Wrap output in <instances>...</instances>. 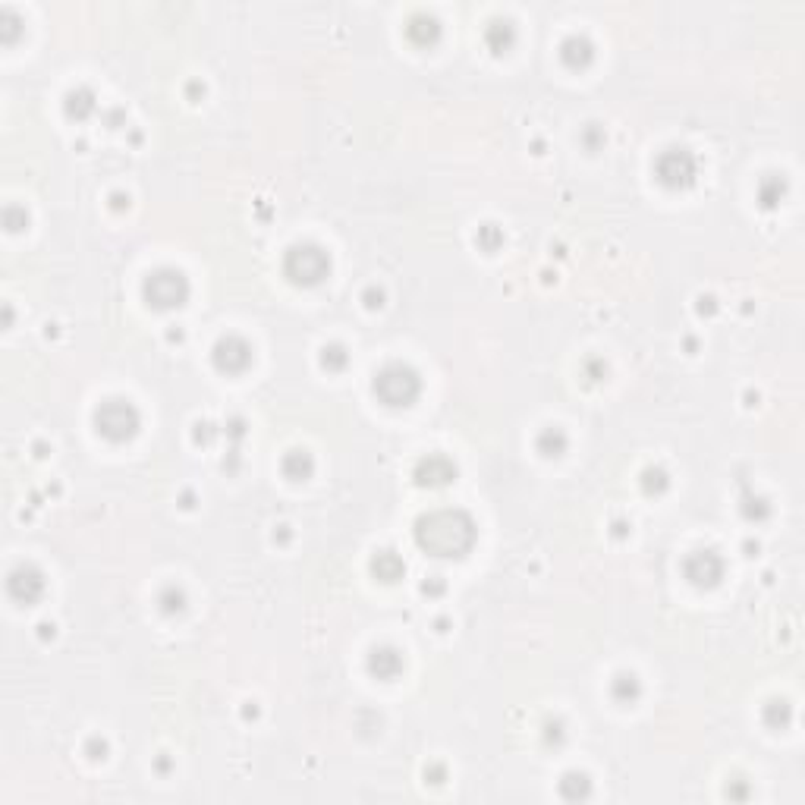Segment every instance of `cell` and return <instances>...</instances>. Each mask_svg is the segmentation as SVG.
Wrapping results in <instances>:
<instances>
[{
  "label": "cell",
  "mask_w": 805,
  "mask_h": 805,
  "mask_svg": "<svg viewBox=\"0 0 805 805\" xmlns=\"http://www.w3.org/2000/svg\"><path fill=\"white\" fill-rule=\"evenodd\" d=\"M186 293H189V287H186L183 274H177V271H158V274L145 284V296H148L151 302H155L158 309L183 306Z\"/></svg>",
  "instance_id": "5b68a950"
},
{
  "label": "cell",
  "mask_w": 805,
  "mask_h": 805,
  "mask_svg": "<svg viewBox=\"0 0 805 805\" xmlns=\"http://www.w3.org/2000/svg\"><path fill=\"white\" fill-rule=\"evenodd\" d=\"M95 425L98 431L104 434V438H111V441H123V438H133L136 428H139V416H136V409L123 403V400H111V403H104L98 412H95Z\"/></svg>",
  "instance_id": "3957f363"
},
{
  "label": "cell",
  "mask_w": 805,
  "mask_h": 805,
  "mask_svg": "<svg viewBox=\"0 0 805 805\" xmlns=\"http://www.w3.org/2000/svg\"><path fill=\"white\" fill-rule=\"evenodd\" d=\"M453 475H456V469H453L450 460H444V456H428V460L419 466V482L422 485H431V488L447 485Z\"/></svg>",
  "instance_id": "ba28073f"
},
{
  "label": "cell",
  "mask_w": 805,
  "mask_h": 805,
  "mask_svg": "<svg viewBox=\"0 0 805 805\" xmlns=\"http://www.w3.org/2000/svg\"><path fill=\"white\" fill-rule=\"evenodd\" d=\"M284 268L296 284H318V280L328 274L331 261L318 246H296V249H290Z\"/></svg>",
  "instance_id": "277c9868"
},
{
  "label": "cell",
  "mask_w": 805,
  "mask_h": 805,
  "mask_svg": "<svg viewBox=\"0 0 805 805\" xmlns=\"http://www.w3.org/2000/svg\"><path fill=\"white\" fill-rule=\"evenodd\" d=\"M7 589H10V595L13 598H19V601H35L38 595H41V589H45V579H41L35 570H29V567H19V570H13L10 573V579H7Z\"/></svg>",
  "instance_id": "52a82bcc"
},
{
  "label": "cell",
  "mask_w": 805,
  "mask_h": 805,
  "mask_svg": "<svg viewBox=\"0 0 805 805\" xmlns=\"http://www.w3.org/2000/svg\"><path fill=\"white\" fill-rule=\"evenodd\" d=\"M375 390H378V397L390 406H406L412 397L419 394V378L412 368L406 365H390L384 368V372L378 375L375 381Z\"/></svg>",
  "instance_id": "7a4b0ae2"
},
{
  "label": "cell",
  "mask_w": 805,
  "mask_h": 805,
  "mask_svg": "<svg viewBox=\"0 0 805 805\" xmlns=\"http://www.w3.org/2000/svg\"><path fill=\"white\" fill-rule=\"evenodd\" d=\"M249 359H252V350L243 340H233V337L221 340L214 350V362H217V368H224V372H243Z\"/></svg>",
  "instance_id": "8992f818"
},
{
  "label": "cell",
  "mask_w": 805,
  "mask_h": 805,
  "mask_svg": "<svg viewBox=\"0 0 805 805\" xmlns=\"http://www.w3.org/2000/svg\"><path fill=\"white\" fill-rule=\"evenodd\" d=\"M375 573H378L381 579H387V582H394V579L403 573V560H400V557H394L390 551H384V554L375 560Z\"/></svg>",
  "instance_id": "9c48e42d"
},
{
  "label": "cell",
  "mask_w": 805,
  "mask_h": 805,
  "mask_svg": "<svg viewBox=\"0 0 805 805\" xmlns=\"http://www.w3.org/2000/svg\"><path fill=\"white\" fill-rule=\"evenodd\" d=\"M416 538L434 557H463L475 541V526L460 510H438L419 519Z\"/></svg>",
  "instance_id": "6da1fadb"
}]
</instances>
